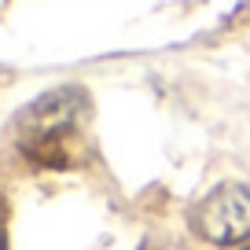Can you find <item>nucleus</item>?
Wrapping results in <instances>:
<instances>
[{"mask_svg": "<svg viewBox=\"0 0 250 250\" xmlns=\"http://www.w3.org/2000/svg\"><path fill=\"white\" fill-rule=\"evenodd\" d=\"M247 250H250V247H247Z\"/></svg>", "mask_w": 250, "mask_h": 250, "instance_id": "obj_3", "label": "nucleus"}, {"mask_svg": "<svg viewBox=\"0 0 250 250\" xmlns=\"http://www.w3.org/2000/svg\"><path fill=\"white\" fill-rule=\"evenodd\" d=\"M81 107H85V100L78 88H59L41 103H33L22 118V147L37 158H44L48 151H62L66 136L78 129Z\"/></svg>", "mask_w": 250, "mask_h": 250, "instance_id": "obj_1", "label": "nucleus"}, {"mask_svg": "<svg viewBox=\"0 0 250 250\" xmlns=\"http://www.w3.org/2000/svg\"><path fill=\"white\" fill-rule=\"evenodd\" d=\"M191 228L210 243L250 239V184H221L195 206Z\"/></svg>", "mask_w": 250, "mask_h": 250, "instance_id": "obj_2", "label": "nucleus"}]
</instances>
